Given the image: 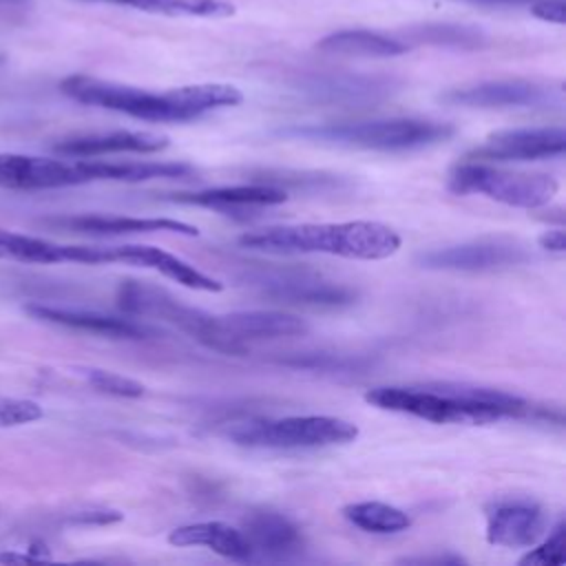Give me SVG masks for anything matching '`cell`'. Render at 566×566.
Wrapping results in <instances>:
<instances>
[{"label":"cell","mask_w":566,"mask_h":566,"mask_svg":"<svg viewBox=\"0 0 566 566\" xmlns=\"http://www.w3.org/2000/svg\"><path fill=\"white\" fill-rule=\"evenodd\" d=\"M60 91L86 106L117 111L146 122H188L214 108L237 106L243 95L230 84H190L164 93L91 75H69Z\"/></svg>","instance_id":"7a4b0ae2"},{"label":"cell","mask_w":566,"mask_h":566,"mask_svg":"<svg viewBox=\"0 0 566 566\" xmlns=\"http://www.w3.org/2000/svg\"><path fill=\"white\" fill-rule=\"evenodd\" d=\"M42 416H44V411L35 400L0 394V427L29 424V422L40 420Z\"/></svg>","instance_id":"1f68e13d"},{"label":"cell","mask_w":566,"mask_h":566,"mask_svg":"<svg viewBox=\"0 0 566 566\" xmlns=\"http://www.w3.org/2000/svg\"><path fill=\"white\" fill-rule=\"evenodd\" d=\"M365 400L378 409L416 416L438 424H486L502 418L555 420L557 411L537 407L511 391L438 382L429 387H374Z\"/></svg>","instance_id":"6da1fadb"},{"label":"cell","mask_w":566,"mask_h":566,"mask_svg":"<svg viewBox=\"0 0 566 566\" xmlns=\"http://www.w3.org/2000/svg\"><path fill=\"white\" fill-rule=\"evenodd\" d=\"M537 243H539V248H544V250H548V252L562 254V252L566 250V234H564L562 226H557L555 230H546L544 234H539Z\"/></svg>","instance_id":"8d00e7d4"},{"label":"cell","mask_w":566,"mask_h":566,"mask_svg":"<svg viewBox=\"0 0 566 566\" xmlns=\"http://www.w3.org/2000/svg\"><path fill=\"white\" fill-rule=\"evenodd\" d=\"M473 4H484V7H517V4H531L533 0H467Z\"/></svg>","instance_id":"74e56055"},{"label":"cell","mask_w":566,"mask_h":566,"mask_svg":"<svg viewBox=\"0 0 566 566\" xmlns=\"http://www.w3.org/2000/svg\"><path fill=\"white\" fill-rule=\"evenodd\" d=\"M102 181V159H51L22 153H0V188L51 190Z\"/></svg>","instance_id":"9c48e42d"},{"label":"cell","mask_w":566,"mask_h":566,"mask_svg":"<svg viewBox=\"0 0 566 566\" xmlns=\"http://www.w3.org/2000/svg\"><path fill=\"white\" fill-rule=\"evenodd\" d=\"M294 91L316 104L363 106L389 99L402 88L391 75L354 71H303L290 77Z\"/></svg>","instance_id":"ba28073f"},{"label":"cell","mask_w":566,"mask_h":566,"mask_svg":"<svg viewBox=\"0 0 566 566\" xmlns=\"http://www.w3.org/2000/svg\"><path fill=\"white\" fill-rule=\"evenodd\" d=\"M566 526L564 522H559L551 533L548 537L542 542V544H533L535 548L531 553H526L520 564H537V566H553V564H564L566 559Z\"/></svg>","instance_id":"4dcf8cb0"},{"label":"cell","mask_w":566,"mask_h":566,"mask_svg":"<svg viewBox=\"0 0 566 566\" xmlns=\"http://www.w3.org/2000/svg\"><path fill=\"white\" fill-rule=\"evenodd\" d=\"M175 203H186V206H201V208H212L221 210L228 214H237L243 210H259L268 206H279L287 201V192L270 186V184H241V186H219V188H206V190H195V192H175L168 197Z\"/></svg>","instance_id":"ffe728a7"},{"label":"cell","mask_w":566,"mask_h":566,"mask_svg":"<svg viewBox=\"0 0 566 566\" xmlns=\"http://www.w3.org/2000/svg\"><path fill=\"white\" fill-rule=\"evenodd\" d=\"M343 517L358 526L365 533H378V535H391L407 531L411 526V517L391 504L385 502H354L343 509Z\"/></svg>","instance_id":"484cf974"},{"label":"cell","mask_w":566,"mask_h":566,"mask_svg":"<svg viewBox=\"0 0 566 566\" xmlns=\"http://www.w3.org/2000/svg\"><path fill=\"white\" fill-rule=\"evenodd\" d=\"M566 148V133L562 126L537 128H509L491 133L480 146H475L467 159L486 161H528L559 157Z\"/></svg>","instance_id":"4fadbf2b"},{"label":"cell","mask_w":566,"mask_h":566,"mask_svg":"<svg viewBox=\"0 0 566 566\" xmlns=\"http://www.w3.org/2000/svg\"><path fill=\"white\" fill-rule=\"evenodd\" d=\"M531 13L539 20H544V22L564 24L566 4H564V0H533L531 2Z\"/></svg>","instance_id":"836d02e7"},{"label":"cell","mask_w":566,"mask_h":566,"mask_svg":"<svg viewBox=\"0 0 566 566\" xmlns=\"http://www.w3.org/2000/svg\"><path fill=\"white\" fill-rule=\"evenodd\" d=\"M84 380L102 391V394H108V396H117V398H139L144 396V385L128 378V376H122V374H115V371H108V369H99V367H80L77 369Z\"/></svg>","instance_id":"f546056e"},{"label":"cell","mask_w":566,"mask_h":566,"mask_svg":"<svg viewBox=\"0 0 566 566\" xmlns=\"http://www.w3.org/2000/svg\"><path fill=\"white\" fill-rule=\"evenodd\" d=\"M117 263L126 265H137V268H150L164 274L166 279H172L175 283L190 287V290H201V292H221L223 283L203 274L195 265L186 263L184 259L155 248V245H117Z\"/></svg>","instance_id":"7402d4cb"},{"label":"cell","mask_w":566,"mask_h":566,"mask_svg":"<svg viewBox=\"0 0 566 566\" xmlns=\"http://www.w3.org/2000/svg\"><path fill=\"white\" fill-rule=\"evenodd\" d=\"M279 363L298 367V369H314V371H358L369 365L367 358L345 356V354H327V352L292 354V356L279 358Z\"/></svg>","instance_id":"f1b7e54d"},{"label":"cell","mask_w":566,"mask_h":566,"mask_svg":"<svg viewBox=\"0 0 566 566\" xmlns=\"http://www.w3.org/2000/svg\"><path fill=\"white\" fill-rule=\"evenodd\" d=\"M27 314H31L38 321L71 327V329H82L108 338H124V340H146L161 336V332L153 325H146L135 318H124V316H111L102 312H91V310H75V307H57V305H44V303H29Z\"/></svg>","instance_id":"2e32d148"},{"label":"cell","mask_w":566,"mask_h":566,"mask_svg":"<svg viewBox=\"0 0 566 566\" xmlns=\"http://www.w3.org/2000/svg\"><path fill=\"white\" fill-rule=\"evenodd\" d=\"M117 307L128 316H146L170 323L210 349L214 345V316L181 303L166 287L126 279L117 287Z\"/></svg>","instance_id":"52a82bcc"},{"label":"cell","mask_w":566,"mask_h":566,"mask_svg":"<svg viewBox=\"0 0 566 566\" xmlns=\"http://www.w3.org/2000/svg\"><path fill=\"white\" fill-rule=\"evenodd\" d=\"M400 564H420V566H444V564H464V557L453 555V553H444V555H422V557H402L398 559Z\"/></svg>","instance_id":"d590c367"},{"label":"cell","mask_w":566,"mask_h":566,"mask_svg":"<svg viewBox=\"0 0 566 566\" xmlns=\"http://www.w3.org/2000/svg\"><path fill=\"white\" fill-rule=\"evenodd\" d=\"M402 42L427 44L455 51H478L489 44V35L473 24L460 22H422L402 31Z\"/></svg>","instance_id":"d4e9b609"},{"label":"cell","mask_w":566,"mask_h":566,"mask_svg":"<svg viewBox=\"0 0 566 566\" xmlns=\"http://www.w3.org/2000/svg\"><path fill=\"white\" fill-rule=\"evenodd\" d=\"M51 228L82 232V234H144V232H175L197 237L199 230L186 221L168 217H122V214H66L44 221Z\"/></svg>","instance_id":"ac0fdd59"},{"label":"cell","mask_w":566,"mask_h":566,"mask_svg":"<svg viewBox=\"0 0 566 566\" xmlns=\"http://www.w3.org/2000/svg\"><path fill=\"white\" fill-rule=\"evenodd\" d=\"M531 259L526 245L513 239H475L418 254V265L444 272H493L522 265Z\"/></svg>","instance_id":"8fae6325"},{"label":"cell","mask_w":566,"mask_h":566,"mask_svg":"<svg viewBox=\"0 0 566 566\" xmlns=\"http://www.w3.org/2000/svg\"><path fill=\"white\" fill-rule=\"evenodd\" d=\"M168 542L172 546H206L221 557L234 562H252V548L243 531L226 522H197L170 531Z\"/></svg>","instance_id":"603a6c76"},{"label":"cell","mask_w":566,"mask_h":566,"mask_svg":"<svg viewBox=\"0 0 566 566\" xmlns=\"http://www.w3.org/2000/svg\"><path fill=\"white\" fill-rule=\"evenodd\" d=\"M358 427L336 416L252 418L230 427L228 438L252 449H323L356 440Z\"/></svg>","instance_id":"5b68a950"},{"label":"cell","mask_w":566,"mask_h":566,"mask_svg":"<svg viewBox=\"0 0 566 566\" xmlns=\"http://www.w3.org/2000/svg\"><path fill=\"white\" fill-rule=\"evenodd\" d=\"M447 186L455 195H482L511 208L537 210L557 195V179L544 172H517L482 161H460L449 170Z\"/></svg>","instance_id":"8992f818"},{"label":"cell","mask_w":566,"mask_h":566,"mask_svg":"<svg viewBox=\"0 0 566 566\" xmlns=\"http://www.w3.org/2000/svg\"><path fill=\"white\" fill-rule=\"evenodd\" d=\"M310 332V325L285 312L274 310H245L223 316H214V352L221 354H245L250 343L276 340L290 336H303Z\"/></svg>","instance_id":"30bf717a"},{"label":"cell","mask_w":566,"mask_h":566,"mask_svg":"<svg viewBox=\"0 0 566 566\" xmlns=\"http://www.w3.org/2000/svg\"><path fill=\"white\" fill-rule=\"evenodd\" d=\"M124 515L115 509H82L75 513L66 515L69 524H80V526H106V524H115L119 522Z\"/></svg>","instance_id":"d6a6232c"},{"label":"cell","mask_w":566,"mask_h":566,"mask_svg":"<svg viewBox=\"0 0 566 566\" xmlns=\"http://www.w3.org/2000/svg\"><path fill=\"white\" fill-rule=\"evenodd\" d=\"M0 259L20 261V263H82L95 265L97 263V248L95 245H66L55 243L49 239L20 234L0 230Z\"/></svg>","instance_id":"44dd1931"},{"label":"cell","mask_w":566,"mask_h":566,"mask_svg":"<svg viewBox=\"0 0 566 566\" xmlns=\"http://www.w3.org/2000/svg\"><path fill=\"white\" fill-rule=\"evenodd\" d=\"M316 49L340 57H396L407 53L409 44L367 29H343L325 35Z\"/></svg>","instance_id":"cb8c5ba5"},{"label":"cell","mask_w":566,"mask_h":566,"mask_svg":"<svg viewBox=\"0 0 566 566\" xmlns=\"http://www.w3.org/2000/svg\"><path fill=\"white\" fill-rule=\"evenodd\" d=\"M2 62H4V57H2V55H0V64H2Z\"/></svg>","instance_id":"f35d334b"},{"label":"cell","mask_w":566,"mask_h":566,"mask_svg":"<svg viewBox=\"0 0 566 566\" xmlns=\"http://www.w3.org/2000/svg\"><path fill=\"white\" fill-rule=\"evenodd\" d=\"M250 181L256 184H270L276 186L285 192L290 190H301V192H323V190H338L343 188L347 181L338 175H329V172H307V170H274V168H263V170H254L250 172Z\"/></svg>","instance_id":"83f0119b"},{"label":"cell","mask_w":566,"mask_h":566,"mask_svg":"<svg viewBox=\"0 0 566 566\" xmlns=\"http://www.w3.org/2000/svg\"><path fill=\"white\" fill-rule=\"evenodd\" d=\"M548 520L531 500H500L486 509V539L504 548H531L546 533Z\"/></svg>","instance_id":"9a60e30c"},{"label":"cell","mask_w":566,"mask_h":566,"mask_svg":"<svg viewBox=\"0 0 566 566\" xmlns=\"http://www.w3.org/2000/svg\"><path fill=\"white\" fill-rule=\"evenodd\" d=\"M241 531L252 548V559L290 562L296 559L305 548L301 528L279 511H252L243 520Z\"/></svg>","instance_id":"e0dca14e"},{"label":"cell","mask_w":566,"mask_h":566,"mask_svg":"<svg viewBox=\"0 0 566 566\" xmlns=\"http://www.w3.org/2000/svg\"><path fill=\"white\" fill-rule=\"evenodd\" d=\"M97 4L130 7L148 13L166 15H197V18H226L234 13V7L226 0H80Z\"/></svg>","instance_id":"4316f807"},{"label":"cell","mask_w":566,"mask_h":566,"mask_svg":"<svg viewBox=\"0 0 566 566\" xmlns=\"http://www.w3.org/2000/svg\"><path fill=\"white\" fill-rule=\"evenodd\" d=\"M168 146V137L153 130H106L60 139L53 150L64 157H102L113 153H157Z\"/></svg>","instance_id":"d6986e66"},{"label":"cell","mask_w":566,"mask_h":566,"mask_svg":"<svg viewBox=\"0 0 566 566\" xmlns=\"http://www.w3.org/2000/svg\"><path fill=\"white\" fill-rule=\"evenodd\" d=\"M261 294L294 305L307 307H347L356 301V292L347 285L327 281L307 270H270L252 279Z\"/></svg>","instance_id":"7c38bea8"},{"label":"cell","mask_w":566,"mask_h":566,"mask_svg":"<svg viewBox=\"0 0 566 566\" xmlns=\"http://www.w3.org/2000/svg\"><path fill=\"white\" fill-rule=\"evenodd\" d=\"M455 128L447 122L422 117H382V119H356V122H329L287 128L283 135H292L310 142H325L358 150L376 153H405L420 150L447 142Z\"/></svg>","instance_id":"277c9868"},{"label":"cell","mask_w":566,"mask_h":566,"mask_svg":"<svg viewBox=\"0 0 566 566\" xmlns=\"http://www.w3.org/2000/svg\"><path fill=\"white\" fill-rule=\"evenodd\" d=\"M33 7V0H0V24L20 22Z\"/></svg>","instance_id":"e575fe53"},{"label":"cell","mask_w":566,"mask_h":566,"mask_svg":"<svg viewBox=\"0 0 566 566\" xmlns=\"http://www.w3.org/2000/svg\"><path fill=\"white\" fill-rule=\"evenodd\" d=\"M250 250L270 254H332L343 259L378 261L398 252L400 234L378 221L296 223L239 237Z\"/></svg>","instance_id":"3957f363"},{"label":"cell","mask_w":566,"mask_h":566,"mask_svg":"<svg viewBox=\"0 0 566 566\" xmlns=\"http://www.w3.org/2000/svg\"><path fill=\"white\" fill-rule=\"evenodd\" d=\"M442 102L464 108H535L551 104L553 88L531 80H489L447 91Z\"/></svg>","instance_id":"5bb4252c"}]
</instances>
